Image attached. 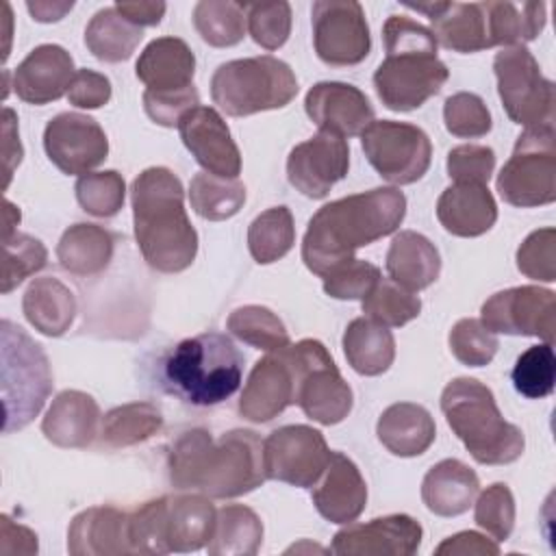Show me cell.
<instances>
[{"mask_svg": "<svg viewBox=\"0 0 556 556\" xmlns=\"http://www.w3.org/2000/svg\"><path fill=\"white\" fill-rule=\"evenodd\" d=\"M406 215V195L397 187H376L324 204L308 222L302 261L319 278L354 258V252L391 232Z\"/></svg>", "mask_w": 556, "mask_h": 556, "instance_id": "cell-1", "label": "cell"}, {"mask_svg": "<svg viewBox=\"0 0 556 556\" xmlns=\"http://www.w3.org/2000/svg\"><path fill=\"white\" fill-rule=\"evenodd\" d=\"M169 480L208 497L245 495L267 480L263 441L252 430H230L213 441L204 428H191L172 445Z\"/></svg>", "mask_w": 556, "mask_h": 556, "instance_id": "cell-2", "label": "cell"}, {"mask_svg": "<svg viewBox=\"0 0 556 556\" xmlns=\"http://www.w3.org/2000/svg\"><path fill=\"white\" fill-rule=\"evenodd\" d=\"M130 200L146 263L163 274L187 269L198 254V232L187 217L180 178L167 167H148L132 180Z\"/></svg>", "mask_w": 556, "mask_h": 556, "instance_id": "cell-3", "label": "cell"}, {"mask_svg": "<svg viewBox=\"0 0 556 556\" xmlns=\"http://www.w3.org/2000/svg\"><path fill=\"white\" fill-rule=\"evenodd\" d=\"M447 426L480 465H508L523 454V432L506 421L493 391L476 378H454L441 393Z\"/></svg>", "mask_w": 556, "mask_h": 556, "instance_id": "cell-4", "label": "cell"}, {"mask_svg": "<svg viewBox=\"0 0 556 556\" xmlns=\"http://www.w3.org/2000/svg\"><path fill=\"white\" fill-rule=\"evenodd\" d=\"M243 376V356L222 332H202L180 341L163 361V384L195 406L228 400Z\"/></svg>", "mask_w": 556, "mask_h": 556, "instance_id": "cell-5", "label": "cell"}, {"mask_svg": "<svg viewBox=\"0 0 556 556\" xmlns=\"http://www.w3.org/2000/svg\"><path fill=\"white\" fill-rule=\"evenodd\" d=\"M295 93L293 70L271 54L226 61L211 78L213 102L232 117L282 109Z\"/></svg>", "mask_w": 556, "mask_h": 556, "instance_id": "cell-6", "label": "cell"}, {"mask_svg": "<svg viewBox=\"0 0 556 556\" xmlns=\"http://www.w3.org/2000/svg\"><path fill=\"white\" fill-rule=\"evenodd\" d=\"M2 400L4 432L28 426L52 391L48 356L20 326L2 319Z\"/></svg>", "mask_w": 556, "mask_h": 556, "instance_id": "cell-7", "label": "cell"}, {"mask_svg": "<svg viewBox=\"0 0 556 556\" xmlns=\"http://www.w3.org/2000/svg\"><path fill=\"white\" fill-rule=\"evenodd\" d=\"M328 352L317 339H302L256 361L239 397V413L256 424L269 421L298 404V391L308 367Z\"/></svg>", "mask_w": 556, "mask_h": 556, "instance_id": "cell-8", "label": "cell"}, {"mask_svg": "<svg viewBox=\"0 0 556 556\" xmlns=\"http://www.w3.org/2000/svg\"><path fill=\"white\" fill-rule=\"evenodd\" d=\"M497 193L504 202L530 208L556 200V132L554 128H526L510 159L497 174Z\"/></svg>", "mask_w": 556, "mask_h": 556, "instance_id": "cell-9", "label": "cell"}, {"mask_svg": "<svg viewBox=\"0 0 556 556\" xmlns=\"http://www.w3.org/2000/svg\"><path fill=\"white\" fill-rule=\"evenodd\" d=\"M497 93L508 117L526 128H554L556 89L526 46H510L495 54Z\"/></svg>", "mask_w": 556, "mask_h": 556, "instance_id": "cell-10", "label": "cell"}, {"mask_svg": "<svg viewBox=\"0 0 556 556\" xmlns=\"http://www.w3.org/2000/svg\"><path fill=\"white\" fill-rule=\"evenodd\" d=\"M450 70L434 50H389L374 72L380 102L391 111L419 109L447 83Z\"/></svg>", "mask_w": 556, "mask_h": 556, "instance_id": "cell-11", "label": "cell"}, {"mask_svg": "<svg viewBox=\"0 0 556 556\" xmlns=\"http://www.w3.org/2000/svg\"><path fill=\"white\" fill-rule=\"evenodd\" d=\"M361 146L371 167L393 185L417 182L432 161L428 135L408 122L374 119L361 132Z\"/></svg>", "mask_w": 556, "mask_h": 556, "instance_id": "cell-12", "label": "cell"}, {"mask_svg": "<svg viewBox=\"0 0 556 556\" xmlns=\"http://www.w3.org/2000/svg\"><path fill=\"white\" fill-rule=\"evenodd\" d=\"M330 456L324 434L304 424L282 426L263 441L267 480L293 486H313L328 467Z\"/></svg>", "mask_w": 556, "mask_h": 556, "instance_id": "cell-13", "label": "cell"}, {"mask_svg": "<svg viewBox=\"0 0 556 556\" xmlns=\"http://www.w3.org/2000/svg\"><path fill=\"white\" fill-rule=\"evenodd\" d=\"M313 46L326 65L345 67L365 61L371 50L365 11L354 0L313 2Z\"/></svg>", "mask_w": 556, "mask_h": 556, "instance_id": "cell-14", "label": "cell"}, {"mask_svg": "<svg viewBox=\"0 0 556 556\" xmlns=\"http://www.w3.org/2000/svg\"><path fill=\"white\" fill-rule=\"evenodd\" d=\"M482 324L491 332L539 337L554 343L556 332V293L534 285L513 287L493 293L482 304Z\"/></svg>", "mask_w": 556, "mask_h": 556, "instance_id": "cell-15", "label": "cell"}, {"mask_svg": "<svg viewBox=\"0 0 556 556\" xmlns=\"http://www.w3.org/2000/svg\"><path fill=\"white\" fill-rule=\"evenodd\" d=\"M48 159L70 176H85L109 154V139L102 126L83 113H59L43 130Z\"/></svg>", "mask_w": 556, "mask_h": 556, "instance_id": "cell-16", "label": "cell"}, {"mask_svg": "<svg viewBox=\"0 0 556 556\" xmlns=\"http://www.w3.org/2000/svg\"><path fill=\"white\" fill-rule=\"evenodd\" d=\"M350 167L348 141L339 135L319 130L298 143L287 156V178L302 195L321 200L345 178Z\"/></svg>", "mask_w": 556, "mask_h": 556, "instance_id": "cell-17", "label": "cell"}, {"mask_svg": "<svg viewBox=\"0 0 556 556\" xmlns=\"http://www.w3.org/2000/svg\"><path fill=\"white\" fill-rule=\"evenodd\" d=\"M180 139L198 165L222 178H237L241 172V154L230 137L224 117L213 106H195L180 124Z\"/></svg>", "mask_w": 556, "mask_h": 556, "instance_id": "cell-18", "label": "cell"}, {"mask_svg": "<svg viewBox=\"0 0 556 556\" xmlns=\"http://www.w3.org/2000/svg\"><path fill=\"white\" fill-rule=\"evenodd\" d=\"M421 526L408 515L376 517L367 523H352L332 539L339 556H410L419 549Z\"/></svg>", "mask_w": 556, "mask_h": 556, "instance_id": "cell-19", "label": "cell"}, {"mask_svg": "<svg viewBox=\"0 0 556 556\" xmlns=\"http://www.w3.org/2000/svg\"><path fill=\"white\" fill-rule=\"evenodd\" d=\"M304 109L319 130L343 139L361 135L374 122V106L367 96L358 87L337 80L313 85L304 98Z\"/></svg>", "mask_w": 556, "mask_h": 556, "instance_id": "cell-20", "label": "cell"}, {"mask_svg": "<svg viewBox=\"0 0 556 556\" xmlns=\"http://www.w3.org/2000/svg\"><path fill=\"white\" fill-rule=\"evenodd\" d=\"M76 76L70 52L56 43H41L13 72V89L17 98L41 106L59 100L70 91Z\"/></svg>", "mask_w": 556, "mask_h": 556, "instance_id": "cell-21", "label": "cell"}, {"mask_svg": "<svg viewBox=\"0 0 556 556\" xmlns=\"http://www.w3.org/2000/svg\"><path fill=\"white\" fill-rule=\"evenodd\" d=\"M432 24V37L452 52H480L491 48L484 2H421L406 4Z\"/></svg>", "mask_w": 556, "mask_h": 556, "instance_id": "cell-22", "label": "cell"}, {"mask_svg": "<svg viewBox=\"0 0 556 556\" xmlns=\"http://www.w3.org/2000/svg\"><path fill=\"white\" fill-rule=\"evenodd\" d=\"M313 504L332 523L354 521L367 504V484L345 454L332 452L321 478L313 484Z\"/></svg>", "mask_w": 556, "mask_h": 556, "instance_id": "cell-23", "label": "cell"}, {"mask_svg": "<svg viewBox=\"0 0 556 556\" xmlns=\"http://www.w3.org/2000/svg\"><path fill=\"white\" fill-rule=\"evenodd\" d=\"M352 389L339 374L330 352H324L304 374L298 391V406L321 426L343 421L352 410Z\"/></svg>", "mask_w": 556, "mask_h": 556, "instance_id": "cell-24", "label": "cell"}, {"mask_svg": "<svg viewBox=\"0 0 556 556\" xmlns=\"http://www.w3.org/2000/svg\"><path fill=\"white\" fill-rule=\"evenodd\" d=\"M130 513L113 506H91L78 513L67 530V549L74 556L132 554L128 534Z\"/></svg>", "mask_w": 556, "mask_h": 556, "instance_id": "cell-25", "label": "cell"}, {"mask_svg": "<svg viewBox=\"0 0 556 556\" xmlns=\"http://www.w3.org/2000/svg\"><path fill=\"white\" fill-rule=\"evenodd\" d=\"M441 226L456 237H480L493 228L497 204L486 185L454 182L437 202Z\"/></svg>", "mask_w": 556, "mask_h": 556, "instance_id": "cell-26", "label": "cell"}, {"mask_svg": "<svg viewBox=\"0 0 556 556\" xmlns=\"http://www.w3.org/2000/svg\"><path fill=\"white\" fill-rule=\"evenodd\" d=\"M135 72L148 91H180L193 85L195 56L182 39L159 37L143 48Z\"/></svg>", "mask_w": 556, "mask_h": 556, "instance_id": "cell-27", "label": "cell"}, {"mask_svg": "<svg viewBox=\"0 0 556 556\" xmlns=\"http://www.w3.org/2000/svg\"><path fill=\"white\" fill-rule=\"evenodd\" d=\"M98 421L100 408L96 400L83 391L67 389L52 400L41 421V432L59 447H87L98 434Z\"/></svg>", "mask_w": 556, "mask_h": 556, "instance_id": "cell-28", "label": "cell"}, {"mask_svg": "<svg viewBox=\"0 0 556 556\" xmlns=\"http://www.w3.org/2000/svg\"><path fill=\"white\" fill-rule=\"evenodd\" d=\"M480 491V480L471 467L456 458H445L428 469L421 482L426 508L439 517H456L469 510Z\"/></svg>", "mask_w": 556, "mask_h": 556, "instance_id": "cell-29", "label": "cell"}, {"mask_svg": "<svg viewBox=\"0 0 556 556\" xmlns=\"http://www.w3.org/2000/svg\"><path fill=\"white\" fill-rule=\"evenodd\" d=\"M376 434L391 454L408 458L424 454L434 443L437 426L421 404L397 402L382 410Z\"/></svg>", "mask_w": 556, "mask_h": 556, "instance_id": "cell-30", "label": "cell"}, {"mask_svg": "<svg viewBox=\"0 0 556 556\" xmlns=\"http://www.w3.org/2000/svg\"><path fill=\"white\" fill-rule=\"evenodd\" d=\"M215 506L206 495H167L165 543L169 552H195L208 545L215 530Z\"/></svg>", "mask_w": 556, "mask_h": 556, "instance_id": "cell-31", "label": "cell"}, {"mask_svg": "<svg viewBox=\"0 0 556 556\" xmlns=\"http://www.w3.org/2000/svg\"><path fill=\"white\" fill-rule=\"evenodd\" d=\"M387 271L404 289L421 291L441 274L439 250L428 237L415 230H400L387 252Z\"/></svg>", "mask_w": 556, "mask_h": 556, "instance_id": "cell-32", "label": "cell"}, {"mask_svg": "<svg viewBox=\"0 0 556 556\" xmlns=\"http://www.w3.org/2000/svg\"><path fill=\"white\" fill-rule=\"evenodd\" d=\"M22 311L35 330L46 337H61L74 321L76 298L59 278L43 276L28 285Z\"/></svg>", "mask_w": 556, "mask_h": 556, "instance_id": "cell-33", "label": "cell"}, {"mask_svg": "<svg viewBox=\"0 0 556 556\" xmlns=\"http://www.w3.org/2000/svg\"><path fill=\"white\" fill-rule=\"evenodd\" d=\"M343 352L356 374L380 376L393 365L395 339L387 326L356 317L343 332Z\"/></svg>", "mask_w": 556, "mask_h": 556, "instance_id": "cell-34", "label": "cell"}, {"mask_svg": "<svg viewBox=\"0 0 556 556\" xmlns=\"http://www.w3.org/2000/svg\"><path fill=\"white\" fill-rule=\"evenodd\" d=\"M113 245V235L102 226L74 224L59 239L56 258L74 276H96L111 263Z\"/></svg>", "mask_w": 556, "mask_h": 556, "instance_id": "cell-35", "label": "cell"}, {"mask_svg": "<svg viewBox=\"0 0 556 556\" xmlns=\"http://www.w3.org/2000/svg\"><path fill=\"white\" fill-rule=\"evenodd\" d=\"M489 41L493 46H523L539 37L547 20L545 2H484Z\"/></svg>", "mask_w": 556, "mask_h": 556, "instance_id": "cell-36", "label": "cell"}, {"mask_svg": "<svg viewBox=\"0 0 556 556\" xmlns=\"http://www.w3.org/2000/svg\"><path fill=\"white\" fill-rule=\"evenodd\" d=\"M141 39L143 30L128 22L115 7L100 9L85 28V46L96 59L106 63L130 59Z\"/></svg>", "mask_w": 556, "mask_h": 556, "instance_id": "cell-37", "label": "cell"}, {"mask_svg": "<svg viewBox=\"0 0 556 556\" xmlns=\"http://www.w3.org/2000/svg\"><path fill=\"white\" fill-rule=\"evenodd\" d=\"M263 543V523L258 515L243 504H228L217 510L215 530L208 541V554H256Z\"/></svg>", "mask_w": 556, "mask_h": 556, "instance_id": "cell-38", "label": "cell"}, {"mask_svg": "<svg viewBox=\"0 0 556 556\" xmlns=\"http://www.w3.org/2000/svg\"><path fill=\"white\" fill-rule=\"evenodd\" d=\"M163 415L152 402H132L109 410L100 424V439L106 447H128L156 434Z\"/></svg>", "mask_w": 556, "mask_h": 556, "instance_id": "cell-39", "label": "cell"}, {"mask_svg": "<svg viewBox=\"0 0 556 556\" xmlns=\"http://www.w3.org/2000/svg\"><path fill=\"white\" fill-rule=\"evenodd\" d=\"M191 208L211 222H222L239 213L245 202V187L239 178H222L200 172L189 185Z\"/></svg>", "mask_w": 556, "mask_h": 556, "instance_id": "cell-40", "label": "cell"}, {"mask_svg": "<svg viewBox=\"0 0 556 556\" xmlns=\"http://www.w3.org/2000/svg\"><path fill=\"white\" fill-rule=\"evenodd\" d=\"M295 243L293 215L287 206H271L256 215L248 228V248L256 263L282 258Z\"/></svg>", "mask_w": 556, "mask_h": 556, "instance_id": "cell-41", "label": "cell"}, {"mask_svg": "<svg viewBox=\"0 0 556 556\" xmlns=\"http://www.w3.org/2000/svg\"><path fill=\"white\" fill-rule=\"evenodd\" d=\"M193 26L208 46H235L245 35V4L228 0H202L193 9Z\"/></svg>", "mask_w": 556, "mask_h": 556, "instance_id": "cell-42", "label": "cell"}, {"mask_svg": "<svg viewBox=\"0 0 556 556\" xmlns=\"http://www.w3.org/2000/svg\"><path fill=\"white\" fill-rule=\"evenodd\" d=\"M226 326L239 341L256 350L274 352L291 343L282 319L267 306H258V304L239 306L228 315Z\"/></svg>", "mask_w": 556, "mask_h": 556, "instance_id": "cell-43", "label": "cell"}, {"mask_svg": "<svg viewBox=\"0 0 556 556\" xmlns=\"http://www.w3.org/2000/svg\"><path fill=\"white\" fill-rule=\"evenodd\" d=\"M419 311H421V300L413 291L382 276L374 285V289L363 298L365 317L387 328H400L408 324L419 315Z\"/></svg>", "mask_w": 556, "mask_h": 556, "instance_id": "cell-44", "label": "cell"}, {"mask_svg": "<svg viewBox=\"0 0 556 556\" xmlns=\"http://www.w3.org/2000/svg\"><path fill=\"white\" fill-rule=\"evenodd\" d=\"M513 384L515 389L530 400L547 397L554 391L556 378V358L552 343L530 345L523 354H519L513 367Z\"/></svg>", "mask_w": 556, "mask_h": 556, "instance_id": "cell-45", "label": "cell"}, {"mask_svg": "<svg viewBox=\"0 0 556 556\" xmlns=\"http://www.w3.org/2000/svg\"><path fill=\"white\" fill-rule=\"evenodd\" d=\"M48 250L46 245L24 232H15L9 239H2V285L0 291L9 293L24 278L37 274L46 267Z\"/></svg>", "mask_w": 556, "mask_h": 556, "instance_id": "cell-46", "label": "cell"}, {"mask_svg": "<svg viewBox=\"0 0 556 556\" xmlns=\"http://www.w3.org/2000/svg\"><path fill=\"white\" fill-rule=\"evenodd\" d=\"M126 185L115 169L89 172L76 182V200L89 215L113 217L124 206Z\"/></svg>", "mask_w": 556, "mask_h": 556, "instance_id": "cell-47", "label": "cell"}, {"mask_svg": "<svg viewBox=\"0 0 556 556\" xmlns=\"http://www.w3.org/2000/svg\"><path fill=\"white\" fill-rule=\"evenodd\" d=\"M245 20L252 39L265 50H278L291 33V4L278 2H250L245 4Z\"/></svg>", "mask_w": 556, "mask_h": 556, "instance_id": "cell-48", "label": "cell"}, {"mask_svg": "<svg viewBox=\"0 0 556 556\" xmlns=\"http://www.w3.org/2000/svg\"><path fill=\"white\" fill-rule=\"evenodd\" d=\"M497 348L500 343L495 332H491L480 319H458L450 332V350L454 358L467 367L489 365Z\"/></svg>", "mask_w": 556, "mask_h": 556, "instance_id": "cell-49", "label": "cell"}, {"mask_svg": "<svg viewBox=\"0 0 556 556\" xmlns=\"http://www.w3.org/2000/svg\"><path fill=\"white\" fill-rule=\"evenodd\" d=\"M443 122L447 132L463 139L484 137L493 126L484 100L469 91H458L445 100Z\"/></svg>", "mask_w": 556, "mask_h": 556, "instance_id": "cell-50", "label": "cell"}, {"mask_svg": "<svg viewBox=\"0 0 556 556\" xmlns=\"http://www.w3.org/2000/svg\"><path fill=\"white\" fill-rule=\"evenodd\" d=\"M165 508L167 495L150 500L130 513L128 534L132 543V554H167L165 543Z\"/></svg>", "mask_w": 556, "mask_h": 556, "instance_id": "cell-51", "label": "cell"}, {"mask_svg": "<svg viewBox=\"0 0 556 556\" xmlns=\"http://www.w3.org/2000/svg\"><path fill=\"white\" fill-rule=\"evenodd\" d=\"M473 519L495 541H506L515 526V497L510 489L502 482L486 486L476 502Z\"/></svg>", "mask_w": 556, "mask_h": 556, "instance_id": "cell-52", "label": "cell"}, {"mask_svg": "<svg viewBox=\"0 0 556 556\" xmlns=\"http://www.w3.org/2000/svg\"><path fill=\"white\" fill-rule=\"evenodd\" d=\"M556 230L541 228L526 237L517 250V267L532 280L554 282L556 280Z\"/></svg>", "mask_w": 556, "mask_h": 556, "instance_id": "cell-53", "label": "cell"}, {"mask_svg": "<svg viewBox=\"0 0 556 556\" xmlns=\"http://www.w3.org/2000/svg\"><path fill=\"white\" fill-rule=\"evenodd\" d=\"M378 280L380 269L354 256L324 278V291L334 300H363Z\"/></svg>", "mask_w": 556, "mask_h": 556, "instance_id": "cell-54", "label": "cell"}, {"mask_svg": "<svg viewBox=\"0 0 556 556\" xmlns=\"http://www.w3.org/2000/svg\"><path fill=\"white\" fill-rule=\"evenodd\" d=\"M495 167V152L486 146L465 143L447 154V174L454 182L486 185Z\"/></svg>", "mask_w": 556, "mask_h": 556, "instance_id": "cell-55", "label": "cell"}, {"mask_svg": "<svg viewBox=\"0 0 556 556\" xmlns=\"http://www.w3.org/2000/svg\"><path fill=\"white\" fill-rule=\"evenodd\" d=\"M195 106H200V93L193 85L180 91H143V109L148 117L167 128L178 126Z\"/></svg>", "mask_w": 556, "mask_h": 556, "instance_id": "cell-56", "label": "cell"}, {"mask_svg": "<svg viewBox=\"0 0 556 556\" xmlns=\"http://www.w3.org/2000/svg\"><path fill=\"white\" fill-rule=\"evenodd\" d=\"M384 48L389 50H434L437 41L424 24L406 17V15H389L382 26Z\"/></svg>", "mask_w": 556, "mask_h": 556, "instance_id": "cell-57", "label": "cell"}, {"mask_svg": "<svg viewBox=\"0 0 556 556\" xmlns=\"http://www.w3.org/2000/svg\"><path fill=\"white\" fill-rule=\"evenodd\" d=\"M67 100L78 109H100L111 100V83L100 72L87 67L78 70L70 85Z\"/></svg>", "mask_w": 556, "mask_h": 556, "instance_id": "cell-58", "label": "cell"}, {"mask_svg": "<svg viewBox=\"0 0 556 556\" xmlns=\"http://www.w3.org/2000/svg\"><path fill=\"white\" fill-rule=\"evenodd\" d=\"M434 554L443 556V554H460V556H497L500 554V547L497 543L489 541L486 536L478 534V532H471V530H465V532H458L454 536H447L437 549Z\"/></svg>", "mask_w": 556, "mask_h": 556, "instance_id": "cell-59", "label": "cell"}, {"mask_svg": "<svg viewBox=\"0 0 556 556\" xmlns=\"http://www.w3.org/2000/svg\"><path fill=\"white\" fill-rule=\"evenodd\" d=\"M0 519L13 530V536H11V532L0 528V552L2 554H26L28 556V554L37 552V534L33 530H28L26 526L13 523L9 515H2Z\"/></svg>", "mask_w": 556, "mask_h": 556, "instance_id": "cell-60", "label": "cell"}, {"mask_svg": "<svg viewBox=\"0 0 556 556\" xmlns=\"http://www.w3.org/2000/svg\"><path fill=\"white\" fill-rule=\"evenodd\" d=\"M2 135H4V146H2V154H4V189L11 180V174L15 169V165H20L22 161V146H20V135H17V126H15V113L11 109L2 111Z\"/></svg>", "mask_w": 556, "mask_h": 556, "instance_id": "cell-61", "label": "cell"}, {"mask_svg": "<svg viewBox=\"0 0 556 556\" xmlns=\"http://www.w3.org/2000/svg\"><path fill=\"white\" fill-rule=\"evenodd\" d=\"M115 9L132 24L141 26H156L165 13V2H117Z\"/></svg>", "mask_w": 556, "mask_h": 556, "instance_id": "cell-62", "label": "cell"}, {"mask_svg": "<svg viewBox=\"0 0 556 556\" xmlns=\"http://www.w3.org/2000/svg\"><path fill=\"white\" fill-rule=\"evenodd\" d=\"M26 7L37 22H59L67 11H72L74 2H28Z\"/></svg>", "mask_w": 556, "mask_h": 556, "instance_id": "cell-63", "label": "cell"}, {"mask_svg": "<svg viewBox=\"0 0 556 556\" xmlns=\"http://www.w3.org/2000/svg\"><path fill=\"white\" fill-rule=\"evenodd\" d=\"M20 224V208H15L9 200H4V230H2V239H9L13 232V228Z\"/></svg>", "mask_w": 556, "mask_h": 556, "instance_id": "cell-64", "label": "cell"}]
</instances>
